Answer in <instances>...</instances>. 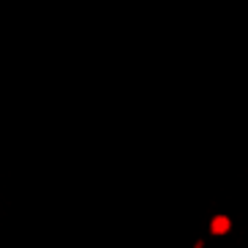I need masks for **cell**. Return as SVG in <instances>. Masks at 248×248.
I'll return each mask as SVG.
<instances>
[{"label": "cell", "instance_id": "cell-1", "mask_svg": "<svg viewBox=\"0 0 248 248\" xmlns=\"http://www.w3.org/2000/svg\"><path fill=\"white\" fill-rule=\"evenodd\" d=\"M232 229V221L226 218V216H216V218L210 221V232L213 234H226Z\"/></svg>", "mask_w": 248, "mask_h": 248}]
</instances>
